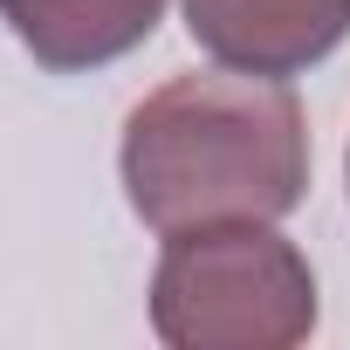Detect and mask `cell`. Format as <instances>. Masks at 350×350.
Here are the masks:
<instances>
[{
    "label": "cell",
    "instance_id": "2",
    "mask_svg": "<svg viewBox=\"0 0 350 350\" xmlns=\"http://www.w3.org/2000/svg\"><path fill=\"white\" fill-rule=\"evenodd\" d=\"M151 329L172 350H295L316 329V275L275 220L172 234L151 268Z\"/></svg>",
    "mask_w": 350,
    "mask_h": 350
},
{
    "label": "cell",
    "instance_id": "1",
    "mask_svg": "<svg viewBox=\"0 0 350 350\" xmlns=\"http://www.w3.org/2000/svg\"><path fill=\"white\" fill-rule=\"evenodd\" d=\"M117 172L158 241L220 220H282L309 193V117L268 76H172L131 110Z\"/></svg>",
    "mask_w": 350,
    "mask_h": 350
},
{
    "label": "cell",
    "instance_id": "4",
    "mask_svg": "<svg viewBox=\"0 0 350 350\" xmlns=\"http://www.w3.org/2000/svg\"><path fill=\"white\" fill-rule=\"evenodd\" d=\"M0 21L42 69L83 76L151 42V28L165 21V0H0Z\"/></svg>",
    "mask_w": 350,
    "mask_h": 350
},
{
    "label": "cell",
    "instance_id": "3",
    "mask_svg": "<svg viewBox=\"0 0 350 350\" xmlns=\"http://www.w3.org/2000/svg\"><path fill=\"white\" fill-rule=\"evenodd\" d=\"M186 35L241 76H309L350 35V0H186Z\"/></svg>",
    "mask_w": 350,
    "mask_h": 350
},
{
    "label": "cell",
    "instance_id": "5",
    "mask_svg": "<svg viewBox=\"0 0 350 350\" xmlns=\"http://www.w3.org/2000/svg\"><path fill=\"white\" fill-rule=\"evenodd\" d=\"M343 179H350V158H343Z\"/></svg>",
    "mask_w": 350,
    "mask_h": 350
}]
</instances>
